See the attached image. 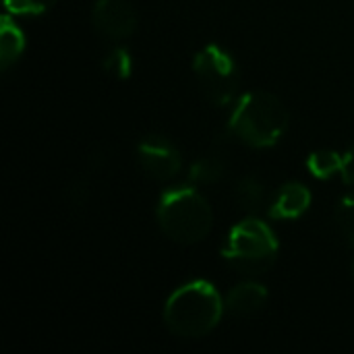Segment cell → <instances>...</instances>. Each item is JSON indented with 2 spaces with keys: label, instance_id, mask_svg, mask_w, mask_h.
I'll return each instance as SVG.
<instances>
[{
  "label": "cell",
  "instance_id": "obj_13",
  "mask_svg": "<svg viewBox=\"0 0 354 354\" xmlns=\"http://www.w3.org/2000/svg\"><path fill=\"white\" fill-rule=\"evenodd\" d=\"M342 162H344V156H340L332 149H319L309 156L307 168L315 178L328 180L336 174H342Z\"/></svg>",
  "mask_w": 354,
  "mask_h": 354
},
{
  "label": "cell",
  "instance_id": "obj_9",
  "mask_svg": "<svg viewBox=\"0 0 354 354\" xmlns=\"http://www.w3.org/2000/svg\"><path fill=\"white\" fill-rule=\"evenodd\" d=\"M311 205V191L303 183H286L280 187L274 203L270 205V216L278 220L301 218Z\"/></svg>",
  "mask_w": 354,
  "mask_h": 354
},
{
  "label": "cell",
  "instance_id": "obj_16",
  "mask_svg": "<svg viewBox=\"0 0 354 354\" xmlns=\"http://www.w3.org/2000/svg\"><path fill=\"white\" fill-rule=\"evenodd\" d=\"M56 0H4V6L10 15L31 17V15H44L48 12Z\"/></svg>",
  "mask_w": 354,
  "mask_h": 354
},
{
  "label": "cell",
  "instance_id": "obj_4",
  "mask_svg": "<svg viewBox=\"0 0 354 354\" xmlns=\"http://www.w3.org/2000/svg\"><path fill=\"white\" fill-rule=\"evenodd\" d=\"M278 251L280 243L270 224L249 216L228 232L222 255L239 274L253 278L266 274L276 263Z\"/></svg>",
  "mask_w": 354,
  "mask_h": 354
},
{
  "label": "cell",
  "instance_id": "obj_17",
  "mask_svg": "<svg viewBox=\"0 0 354 354\" xmlns=\"http://www.w3.org/2000/svg\"><path fill=\"white\" fill-rule=\"evenodd\" d=\"M342 178L346 185L354 187V143L348 147V151L344 153V162H342Z\"/></svg>",
  "mask_w": 354,
  "mask_h": 354
},
{
  "label": "cell",
  "instance_id": "obj_12",
  "mask_svg": "<svg viewBox=\"0 0 354 354\" xmlns=\"http://www.w3.org/2000/svg\"><path fill=\"white\" fill-rule=\"evenodd\" d=\"M224 176H226V160L218 153L203 156L201 160L193 164L189 172V178L195 185H214V183H220Z\"/></svg>",
  "mask_w": 354,
  "mask_h": 354
},
{
  "label": "cell",
  "instance_id": "obj_6",
  "mask_svg": "<svg viewBox=\"0 0 354 354\" xmlns=\"http://www.w3.org/2000/svg\"><path fill=\"white\" fill-rule=\"evenodd\" d=\"M137 164L145 176L166 183L172 180L183 168L180 149L164 135H147L137 143Z\"/></svg>",
  "mask_w": 354,
  "mask_h": 354
},
{
  "label": "cell",
  "instance_id": "obj_7",
  "mask_svg": "<svg viewBox=\"0 0 354 354\" xmlns=\"http://www.w3.org/2000/svg\"><path fill=\"white\" fill-rule=\"evenodd\" d=\"M93 27L108 39H127L137 29V12L129 0H95L91 10Z\"/></svg>",
  "mask_w": 354,
  "mask_h": 354
},
{
  "label": "cell",
  "instance_id": "obj_2",
  "mask_svg": "<svg viewBox=\"0 0 354 354\" xmlns=\"http://www.w3.org/2000/svg\"><path fill=\"white\" fill-rule=\"evenodd\" d=\"M288 122L290 116L284 102L272 91L257 89L236 100L228 131L234 139L253 149H268L284 137Z\"/></svg>",
  "mask_w": 354,
  "mask_h": 354
},
{
  "label": "cell",
  "instance_id": "obj_8",
  "mask_svg": "<svg viewBox=\"0 0 354 354\" xmlns=\"http://www.w3.org/2000/svg\"><path fill=\"white\" fill-rule=\"evenodd\" d=\"M268 305V290L263 284L255 280H247L236 284L226 297L224 307L228 313L236 317H253Z\"/></svg>",
  "mask_w": 354,
  "mask_h": 354
},
{
  "label": "cell",
  "instance_id": "obj_10",
  "mask_svg": "<svg viewBox=\"0 0 354 354\" xmlns=\"http://www.w3.org/2000/svg\"><path fill=\"white\" fill-rule=\"evenodd\" d=\"M25 46H27V39H25L23 29L10 17H4L2 27H0V68L4 73L12 64L19 62V58L25 52Z\"/></svg>",
  "mask_w": 354,
  "mask_h": 354
},
{
  "label": "cell",
  "instance_id": "obj_3",
  "mask_svg": "<svg viewBox=\"0 0 354 354\" xmlns=\"http://www.w3.org/2000/svg\"><path fill=\"white\" fill-rule=\"evenodd\" d=\"M156 220L172 243L195 245L209 234L214 212L209 201L195 187H174L160 197Z\"/></svg>",
  "mask_w": 354,
  "mask_h": 354
},
{
  "label": "cell",
  "instance_id": "obj_11",
  "mask_svg": "<svg viewBox=\"0 0 354 354\" xmlns=\"http://www.w3.org/2000/svg\"><path fill=\"white\" fill-rule=\"evenodd\" d=\"M266 199H268L266 185L257 176L247 174V176L236 180V185H234V201H236L239 209L247 212L249 216L257 214L263 207Z\"/></svg>",
  "mask_w": 354,
  "mask_h": 354
},
{
  "label": "cell",
  "instance_id": "obj_5",
  "mask_svg": "<svg viewBox=\"0 0 354 354\" xmlns=\"http://www.w3.org/2000/svg\"><path fill=\"white\" fill-rule=\"evenodd\" d=\"M193 71L212 104L228 106L236 100L241 89V68L236 58L224 46H203L193 58Z\"/></svg>",
  "mask_w": 354,
  "mask_h": 354
},
{
  "label": "cell",
  "instance_id": "obj_14",
  "mask_svg": "<svg viewBox=\"0 0 354 354\" xmlns=\"http://www.w3.org/2000/svg\"><path fill=\"white\" fill-rule=\"evenodd\" d=\"M102 66L108 75L116 77V79H129L133 73V56L124 46H112L106 56L102 58Z\"/></svg>",
  "mask_w": 354,
  "mask_h": 354
},
{
  "label": "cell",
  "instance_id": "obj_1",
  "mask_svg": "<svg viewBox=\"0 0 354 354\" xmlns=\"http://www.w3.org/2000/svg\"><path fill=\"white\" fill-rule=\"evenodd\" d=\"M224 299L207 280H191L178 286L164 305V324L178 338H203L220 324Z\"/></svg>",
  "mask_w": 354,
  "mask_h": 354
},
{
  "label": "cell",
  "instance_id": "obj_15",
  "mask_svg": "<svg viewBox=\"0 0 354 354\" xmlns=\"http://www.w3.org/2000/svg\"><path fill=\"white\" fill-rule=\"evenodd\" d=\"M336 226L342 234V239L354 249V193L344 195L336 205Z\"/></svg>",
  "mask_w": 354,
  "mask_h": 354
}]
</instances>
